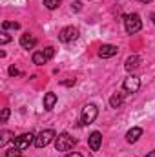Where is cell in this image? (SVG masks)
<instances>
[{
  "instance_id": "2",
  "label": "cell",
  "mask_w": 155,
  "mask_h": 157,
  "mask_svg": "<svg viewBox=\"0 0 155 157\" xmlns=\"http://www.w3.org/2000/svg\"><path fill=\"white\" fill-rule=\"evenodd\" d=\"M77 144V139L75 137H71L70 133H59V137H55V148H57V152H68V150H71L73 146Z\"/></svg>"
},
{
  "instance_id": "17",
  "label": "cell",
  "mask_w": 155,
  "mask_h": 157,
  "mask_svg": "<svg viewBox=\"0 0 155 157\" xmlns=\"http://www.w3.org/2000/svg\"><path fill=\"white\" fill-rule=\"evenodd\" d=\"M6 157H22V150H18L17 146H13V148L6 150Z\"/></svg>"
},
{
  "instance_id": "12",
  "label": "cell",
  "mask_w": 155,
  "mask_h": 157,
  "mask_svg": "<svg viewBox=\"0 0 155 157\" xmlns=\"http://www.w3.org/2000/svg\"><path fill=\"white\" fill-rule=\"evenodd\" d=\"M20 46H22L24 49H33V48L37 46V39H35L31 33H24V35L20 37Z\"/></svg>"
},
{
  "instance_id": "18",
  "label": "cell",
  "mask_w": 155,
  "mask_h": 157,
  "mask_svg": "<svg viewBox=\"0 0 155 157\" xmlns=\"http://www.w3.org/2000/svg\"><path fill=\"white\" fill-rule=\"evenodd\" d=\"M60 2H62V0H44V6H46L47 9H57V7L60 6Z\"/></svg>"
},
{
  "instance_id": "23",
  "label": "cell",
  "mask_w": 155,
  "mask_h": 157,
  "mask_svg": "<svg viewBox=\"0 0 155 157\" xmlns=\"http://www.w3.org/2000/svg\"><path fill=\"white\" fill-rule=\"evenodd\" d=\"M71 7H73L75 11H80V9H82V2H75V4H73Z\"/></svg>"
},
{
  "instance_id": "28",
  "label": "cell",
  "mask_w": 155,
  "mask_h": 157,
  "mask_svg": "<svg viewBox=\"0 0 155 157\" xmlns=\"http://www.w3.org/2000/svg\"><path fill=\"white\" fill-rule=\"evenodd\" d=\"M152 20H153V24H155V13H153V15H152Z\"/></svg>"
},
{
  "instance_id": "27",
  "label": "cell",
  "mask_w": 155,
  "mask_h": 157,
  "mask_svg": "<svg viewBox=\"0 0 155 157\" xmlns=\"http://www.w3.org/2000/svg\"><path fill=\"white\" fill-rule=\"evenodd\" d=\"M141 2H142V4H150L152 0H141Z\"/></svg>"
},
{
  "instance_id": "21",
  "label": "cell",
  "mask_w": 155,
  "mask_h": 157,
  "mask_svg": "<svg viewBox=\"0 0 155 157\" xmlns=\"http://www.w3.org/2000/svg\"><path fill=\"white\" fill-rule=\"evenodd\" d=\"M9 75H11V77H17V75H20V71H18L15 66H11V68H9Z\"/></svg>"
},
{
  "instance_id": "3",
  "label": "cell",
  "mask_w": 155,
  "mask_h": 157,
  "mask_svg": "<svg viewBox=\"0 0 155 157\" xmlns=\"http://www.w3.org/2000/svg\"><path fill=\"white\" fill-rule=\"evenodd\" d=\"M99 115V108L95 106V104H86L84 108H82V112H80V126H88V124H91L95 119Z\"/></svg>"
},
{
  "instance_id": "16",
  "label": "cell",
  "mask_w": 155,
  "mask_h": 157,
  "mask_svg": "<svg viewBox=\"0 0 155 157\" xmlns=\"http://www.w3.org/2000/svg\"><path fill=\"white\" fill-rule=\"evenodd\" d=\"M11 137H13V133H11V132H7V130H4V132L0 133V146H6V143H7Z\"/></svg>"
},
{
  "instance_id": "7",
  "label": "cell",
  "mask_w": 155,
  "mask_h": 157,
  "mask_svg": "<svg viewBox=\"0 0 155 157\" xmlns=\"http://www.w3.org/2000/svg\"><path fill=\"white\" fill-rule=\"evenodd\" d=\"M13 143H15V146H17L18 150H26V148H29L31 143H35V135H33L31 132H29V133H22V135L15 137Z\"/></svg>"
},
{
  "instance_id": "19",
  "label": "cell",
  "mask_w": 155,
  "mask_h": 157,
  "mask_svg": "<svg viewBox=\"0 0 155 157\" xmlns=\"http://www.w3.org/2000/svg\"><path fill=\"white\" fill-rule=\"evenodd\" d=\"M20 24L18 22H2V29H18Z\"/></svg>"
},
{
  "instance_id": "11",
  "label": "cell",
  "mask_w": 155,
  "mask_h": 157,
  "mask_svg": "<svg viewBox=\"0 0 155 157\" xmlns=\"http://www.w3.org/2000/svg\"><path fill=\"white\" fill-rule=\"evenodd\" d=\"M139 64H141V57H139V55H130V57L124 60V70H126V71H133V70L139 68Z\"/></svg>"
},
{
  "instance_id": "6",
  "label": "cell",
  "mask_w": 155,
  "mask_h": 157,
  "mask_svg": "<svg viewBox=\"0 0 155 157\" xmlns=\"http://www.w3.org/2000/svg\"><path fill=\"white\" fill-rule=\"evenodd\" d=\"M77 37H78V29L73 28V26H68V28L60 29V33H59V40L64 42V44H70V42L77 40Z\"/></svg>"
},
{
  "instance_id": "25",
  "label": "cell",
  "mask_w": 155,
  "mask_h": 157,
  "mask_svg": "<svg viewBox=\"0 0 155 157\" xmlns=\"http://www.w3.org/2000/svg\"><path fill=\"white\" fill-rule=\"evenodd\" d=\"M66 157H82V155H80L78 152H73V154H68V155H66Z\"/></svg>"
},
{
  "instance_id": "9",
  "label": "cell",
  "mask_w": 155,
  "mask_h": 157,
  "mask_svg": "<svg viewBox=\"0 0 155 157\" xmlns=\"http://www.w3.org/2000/svg\"><path fill=\"white\" fill-rule=\"evenodd\" d=\"M119 53V48L113 46V44H102L99 48V57L100 59H110V57H115Z\"/></svg>"
},
{
  "instance_id": "26",
  "label": "cell",
  "mask_w": 155,
  "mask_h": 157,
  "mask_svg": "<svg viewBox=\"0 0 155 157\" xmlns=\"http://www.w3.org/2000/svg\"><path fill=\"white\" fill-rule=\"evenodd\" d=\"M146 157H155V150H153V152H150V154H148Z\"/></svg>"
},
{
  "instance_id": "1",
  "label": "cell",
  "mask_w": 155,
  "mask_h": 157,
  "mask_svg": "<svg viewBox=\"0 0 155 157\" xmlns=\"http://www.w3.org/2000/svg\"><path fill=\"white\" fill-rule=\"evenodd\" d=\"M141 28H142V20H141V17L137 13H131V15H126L124 17V29H126L128 35L139 33Z\"/></svg>"
},
{
  "instance_id": "4",
  "label": "cell",
  "mask_w": 155,
  "mask_h": 157,
  "mask_svg": "<svg viewBox=\"0 0 155 157\" xmlns=\"http://www.w3.org/2000/svg\"><path fill=\"white\" fill-rule=\"evenodd\" d=\"M53 57H55V48L47 46V48H44L42 51H35V53H33V64H37V66H42V64L49 62Z\"/></svg>"
},
{
  "instance_id": "5",
  "label": "cell",
  "mask_w": 155,
  "mask_h": 157,
  "mask_svg": "<svg viewBox=\"0 0 155 157\" xmlns=\"http://www.w3.org/2000/svg\"><path fill=\"white\" fill-rule=\"evenodd\" d=\"M55 137H57V135H55L53 130H42L39 135L35 137V143H33V144H35L37 148H44V146H47Z\"/></svg>"
},
{
  "instance_id": "10",
  "label": "cell",
  "mask_w": 155,
  "mask_h": 157,
  "mask_svg": "<svg viewBox=\"0 0 155 157\" xmlns=\"http://www.w3.org/2000/svg\"><path fill=\"white\" fill-rule=\"evenodd\" d=\"M88 143H89V148H91L93 152H97V150L100 148V144H102V135H100V132H93V133H89Z\"/></svg>"
},
{
  "instance_id": "13",
  "label": "cell",
  "mask_w": 155,
  "mask_h": 157,
  "mask_svg": "<svg viewBox=\"0 0 155 157\" xmlns=\"http://www.w3.org/2000/svg\"><path fill=\"white\" fill-rule=\"evenodd\" d=\"M55 104H57V95H55L53 91H47V93L44 95V108H46V110H53Z\"/></svg>"
},
{
  "instance_id": "22",
  "label": "cell",
  "mask_w": 155,
  "mask_h": 157,
  "mask_svg": "<svg viewBox=\"0 0 155 157\" xmlns=\"http://www.w3.org/2000/svg\"><path fill=\"white\" fill-rule=\"evenodd\" d=\"M60 84H64V86H73V84H75V78H70V80H62Z\"/></svg>"
},
{
  "instance_id": "15",
  "label": "cell",
  "mask_w": 155,
  "mask_h": 157,
  "mask_svg": "<svg viewBox=\"0 0 155 157\" xmlns=\"http://www.w3.org/2000/svg\"><path fill=\"white\" fill-rule=\"evenodd\" d=\"M122 102H124V93L122 91H117L115 95H112V99H110V106L112 108H119Z\"/></svg>"
},
{
  "instance_id": "20",
  "label": "cell",
  "mask_w": 155,
  "mask_h": 157,
  "mask_svg": "<svg viewBox=\"0 0 155 157\" xmlns=\"http://www.w3.org/2000/svg\"><path fill=\"white\" fill-rule=\"evenodd\" d=\"M7 117H9V108H2V115H0V121H2V122H6V121H7Z\"/></svg>"
},
{
  "instance_id": "24",
  "label": "cell",
  "mask_w": 155,
  "mask_h": 157,
  "mask_svg": "<svg viewBox=\"0 0 155 157\" xmlns=\"http://www.w3.org/2000/svg\"><path fill=\"white\" fill-rule=\"evenodd\" d=\"M9 37H7V35H6V33H4V35H2V37H0V42H2V44H7V42H9Z\"/></svg>"
},
{
  "instance_id": "8",
  "label": "cell",
  "mask_w": 155,
  "mask_h": 157,
  "mask_svg": "<svg viewBox=\"0 0 155 157\" xmlns=\"http://www.w3.org/2000/svg\"><path fill=\"white\" fill-rule=\"evenodd\" d=\"M139 88H141V80H139V77H135V75L126 77L124 82H122V90H124L126 93H137Z\"/></svg>"
},
{
  "instance_id": "14",
  "label": "cell",
  "mask_w": 155,
  "mask_h": 157,
  "mask_svg": "<svg viewBox=\"0 0 155 157\" xmlns=\"http://www.w3.org/2000/svg\"><path fill=\"white\" fill-rule=\"evenodd\" d=\"M141 137H142V128H131V130L126 133V141H128V143H137Z\"/></svg>"
}]
</instances>
